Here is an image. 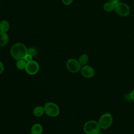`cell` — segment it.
Segmentation results:
<instances>
[{"label": "cell", "mask_w": 134, "mask_h": 134, "mask_svg": "<svg viewBox=\"0 0 134 134\" xmlns=\"http://www.w3.org/2000/svg\"><path fill=\"white\" fill-rule=\"evenodd\" d=\"M130 96V98H131V99H132V100L134 101V89H133L130 93L129 94Z\"/></svg>", "instance_id": "cell-20"}, {"label": "cell", "mask_w": 134, "mask_h": 134, "mask_svg": "<svg viewBox=\"0 0 134 134\" xmlns=\"http://www.w3.org/2000/svg\"><path fill=\"white\" fill-rule=\"evenodd\" d=\"M101 129H107L112 125L113 117L109 113H105L101 115L98 121Z\"/></svg>", "instance_id": "cell-4"}, {"label": "cell", "mask_w": 134, "mask_h": 134, "mask_svg": "<svg viewBox=\"0 0 134 134\" xmlns=\"http://www.w3.org/2000/svg\"><path fill=\"white\" fill-rule=\"evenodd\" d=\"M4 71V66L3 63L0 61V74H1Z\"/></svg>", "instance_id": "cell-19"}, {"label": "cell", "mask_w": 134, "mask_h": 134, "mask_svg": "<svg viewBox=\"0 0 134 134\" xmlns=\"http://www.w3.org/2000/svg\"><path fill=\"white\" fill-rule=\"evenodd\" d=\"M26 63L27 62L25 61L24 59L19 60H17L16 65V67L18 69L23 70V69H25V68Z\"/></svg>", "instance_id": "cell-15"}, {"label": "cell", "mask_w": 134, "mask_h": 134, "mask_svg": "<svg viewBox=\"0 0 134 134\" xmlns=\"http://www.w3.org/2000/svg\"><path fill=\"white\" fill-rule=\"evenodd\" d=\"M67 69L72 73H77L80 71L82 65L78 60L75 59H70L66 63Z\"/></svg>", "instance_id": "cell-6"}, {"label": "cell", "mask_w": 134, "mask_h": 134, "mask_svg": "<svg viewBox=\"0 0 134 134\" xmlns=\"http://www.w3.org/2000/svg\"><path fill=\"white\" fill-rule=\"evenodd\" d=\"M27 48L26 46L21 42H17L14 44L10 50L11 56L16 60L24 59L27 54Z\"/></svg>", "instance_id": "cell-1"}, {"label": "cell", "mask_w": 134, "mask_h": 134, "mask_svg": "<svg viewBox=\"0 0 134 134\" xmlns=\"http://www.w3.org/2000/svg\"><path fill=\"white\" fill-rule=\"evenodd\" d=\"M0 58H1V54H0Z\"/></svg>", "instance_id": "cell-23"}, {"label": "cell", "mask_w": 134, "mask_h": 134, "mask_svg": "<svg viewBox=\"0 0 134 134\" xmlns=\"http://www.w3.org/2000/svg\"><path fill=\"white\" fill-rule=\"evenodd\" d=\"M88 60H89V58H88V56L87 55V54H82L80 56L78 61L80 62V63L81 64V65L82 66H83V65H86L87 63Z\"/></svg>", "instance_id": "cell-14"}, {"label": "cell", "mask_w": 134, "mask_h": 134, "mask_svg": "<svg viewBox=\"0 0 134 134\" xmlns=\"http://www.w3.org/2000/svg\"><path fill=\"white\" fill-rule=\"evenodd\" d=\"M114 8H115V4L109 2L105 3L103 5L104 10L108 13L113 11L114 10Z\"/></svg>", "instance_id": "cell-13"}, {"label": "cell", "mask_w": 134, "mask_h": 134, "mask_svg": "<svg viewBox=\"0 0 134 134\" xmlns=\"http://www.w3.org/2000/svg\"><path fill=\"white\" fill-rule=\"evenodd\" d=\"M44 113V106H37L34 108L33 109V114L35 116L39 117L43 115Z\"/></svg>", "instance_id": "cell-11"}, {"label": "cell", "mask_w": 134, "mask_h": 134, "mask_svg": "<svg viewBox=\"0 0 134 134\" xmlns=\"http://www.w3.org/2000/svg\"><path fill=\"white\" fill-rule=\"evenodd\" d=\"M32 58L33 57L31 55H30L29 54H27L24 58V60L26 62H29V61L32 60Z\"/></svg>", "instance_id": "cell-17"}, {"label": "cell", "mask_w": 134, "mask_h": 134, "mask_svg": "<svg viewBox=\"0 0 134 134\" xmlns=\"http://www.w3.org/2000/svg\"><path fill=\"white\" fill-rule=\"evenodd\" d=\"M9 41V36L7 32L0 31V47L6 46Z\"/></svg>", "instance_id": "cell-9"}, {"label": "cell", "mask_w": 134, "mask_h": 134, "mask_svg": "<svg viewBox=\"0 0 134 134\" xmlns=\"http://www.w3.org/2000/svg\"><path fill=\"white\" fill-rule=\"evenodd\" d=\"M27 54L31 55L32 57H35L37 54V50L35 48L31 47L27 50Z\"/></svg>", "instance_id": "cell-16"}, {"label": "cell", "mask_w": 134, "mask_h": 134, "mask_svg": "<svg viewBox=\"0 0 134 134\" xmlns=\"http://www.w3.org/2000/svg\"><path fill=\"white\" fill-rule=\"evenodd\" d=\"M81 75L85 78L91 79L94 77L95 74V70L90 65H83L80 70Z\"/></svg>", "instance_id": "cell-8"}, {"label": "cell", "mask_w": 134, "mask_h": 134, "mask_svg": "<svg viewBox=\"0 0 134 134\" xmlns=\"http://www.w3.org/2000/svg\"><path fill=\"white\" fill-rule=\"evenodd\" d=\"M43 127L40 124H34L31 128V134H42L43 132Z\"/></svg>", "instance_id": "cell-10"}, {"label": "cell", "mask_w": 134, "mask_h": 134, "mask_svg": "<svg viewBox=\"0 0 134 134\" xmlns=\"http://www.w3.org/2000/svg\"><path fill=\"white\" fill-rule=\"evenodd\" d=\"M108 1L109 2H111L114 4L117 3L118 2H119V0H108Z\"/></svg>", "instance_id": "cell-21"}, {"label": "cell", "mask_w": 134, "mask_h": 134, "mask_svg": "<svg viewBox=\"0 0 134 134\" xmlns=\"http://www.w3.org/2000/svg\"><path fill=\"white\" fill-rule=\"evenodd\" d=\"M44 113L49 117H55L60 114L59 106L53 102H48L44 105Z\"/></svg>", "instance_id": "cell-3"}, {"label": "cell", "mask_w": 134, "mask_h": 134, "mask_svg": "<svg viewBox=\"0 0 134 134\" xmlns=\"http://www.w3.org/2000/svg\"><path fill=\"white\" fill-rule=\"evenodd\" d=\"M9 28V24L6 20H3L0 21V31L7 32Z\"/></svg>", "instance_id": "cell-12"}, {"label": "cell", "mask_w": 134, "mask_h": 134, "mask_svg": "<svg viewBox=\"0 0 134 134\" xmlns=\"http://www.w3.org/2000/svg\"><path fill=\"white\" fill-rule=\"evenodd\" d=\"M114 10L117 15L121 17L127 16L130 13V7L123 2H118L115 4Z\"/></svg>", "instance_id": "cell-5"}, {"label": "cell", "mask_w": 134, "mask_h": 134, "mask_svg": "<svg viewBox=\"0 0 134 134\" xmlns=\"http://www.w3.org/2000/svg\"><path fill=\"white\" fill-rule=\"evenodd\" d=\"M61 1L64 5L68 6L71 5L72 3L73 0H61Z\"/></svg>", "instance_id": "cell-18"}, {"label": "cell", "mask_w": 134, "mask_h": 134, "mask_svg": "<svg viewBox=\"0 0 134 134\" xmlns=\"http://www.w3.org/2000/svg\"><path fill=\"white\" fill-rule=\"evenodd\" d=\"M131 1H133V0H131Z\"/></svg>", "instance_id": "cell-24"}, {"label": "cell", "mask_w": 134, "mask_h": 134, "mask_svg": "<svg viewBox=\"0 0 134 134\" xmlns=\"http://www.w3.org/2000/svg\"><path fill=\"white\" fill-rule=\"evenodd\" d=\"M98 122L94 120H90L85 123L83 130L86 134H97L100 131Z\"/></svg>", "instance_id": "cell-2"}, {"label": "cell", "mask_w": 134, "mask_h": 134, "mask_svg": "<svg viewBox=\"0 0 134 134\" xmlns=\"http://www.w3.org/2000/svg\"><path fill=\"white\" fill-rule=\"evenodd\" d=\"M97 134H105V133H104L103 132H100V131H99L98 133H97Z\"/></svg>", "instance_id": "cell-22"}, {"label": "cell", "mask_w": 134, "mask_h": 134, "mask_svg": "<svg viewBox=\"0 0 134 134\" xmlns=\"http://www.w3.org/2000/svg\"><path fill=\"white\" fill-rule=\"evenodd\" d=\"M39 70V65L38 62L34 60H31L26 63L25 70L29 75H35L38 73Z\"/></svg>", "instance_id": "cell-7"}]
</instances>
